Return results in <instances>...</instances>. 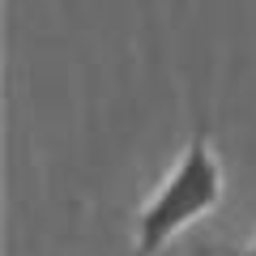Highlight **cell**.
<instances>
[{
    "label": "cell",
    "instance_id": "6da1fadb",
    "mask_svg": "<svg viewBox=\"0 0 256 256\" xmlns=\"http://www.w3.org/2000/svg\"><path fill=\"white\" fill-rule=\"evenodd\" d=\"M222 192H226V175H222L218 154L210 150V124L201 120L192 128L180 162L162 175V184L137 210V218H132V252L128 256H158L180 230H188L196 218L218 210Z\"/></svg>",
    "mask_w": 256,
    "mask_h": 256
},
{
    "label": "cell",
    "instance_id": "7a4b0ae2",
    "mask_svg": "<svg viewBox=\"0 0 256 256\" xmlns=\"http://www.w3.org/2000/svg\"><path fill=\"white\" fill-rule=\"evenodd\" d=\"M201 256H256V235L244 248H201Z\"/></svg>",
    "mask_w": 256,
    "mask_h": 256
}]
</instances>
